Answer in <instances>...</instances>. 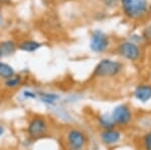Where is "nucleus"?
Here are the masks:
<instances>
[{
    "label": "nucleus",
    "mask_w": 151,
    "mask_h": 150,
    "mask_svg": "<svg viewBox=\"0 0 151 150\" xmlns=\"http://www.w3.org/2000/svg\"><path fill=\"white\" fill-rule=\"evenodd\" d=\"M144 143H145V147L147 150H151V133L147 135L144 139Z\"/></svg>",
    "instance_id": "16"
},
{
    "label": "nucleus",
    "mask_w": 151,
    "mask_h": 150,
    "mask_svg": "<svg viewBox=\"0 0 151 150\" xmlns=\"http://www.w3.org/2000/svg\"><path fill=\"white\" fill-rule=\"evenodd\" d=\"M124 13L131 18L142 16L147 9L145 0H121Z\"/></svg>",
    "instance_id": "1"
},
{
    "label": "nucleus",
    "mask_w": 151,
    "mask_h": 150,
    "mask_svg": "<svg viewBox=\"0 0 151 150\" xmlns=\"http://www.w3.org/2000/svg\"><path fill=\"white\" fill-rule=\"evenodd\" d=\"M13 76H15V72H14L13 67L5 64V62H0V78L6 81V80L12 78Z\"/></svg>",
    "instance_id": "12"
},
{
    "label": "nucleus",
    "mask_w": 151,
    "mask_h": 150,
    "mask_svg": "<svg viewBox=\"0 0 151 150\" xmlns=\"http://www.w3.org/2000/svg\"><path fill=\"white\" fill-rule=\"evenodd\" d=\"M108 45L109 40L107 35L100 30L95 31L93 35H92L91 43H90L92 50H94L95 52H102L108 47Z\"/></svg>",
    "instance_id": "5"
},
{
    "label": "nucleus",
    "mask_w": 151,
    "mask_h": 150,
    "mask_svg": "<svg viewBox=\"0 0 151 150\" xmlns=\"http://www.w3.org/2000/svg\"><path fill=\"white\" fill-rule=\"evenodd\" d=\"M120 138H121L120 132L114 129H106L101 134L102 141L107 145H113L117 143L120 140Z\"/></svg>",
    "instance_id": "8"
},
{
    "label": "nucleus",
    "mask_w": 151,
    "mask_h": 150,
    "mask_svg": "<svg viewBox=\"0 0 151 150\" xmlns=\"http://www.w3.org/2000/svg\"><path fill=\"white\" fill-rule=\"evenodd\" d=\"M9 0H0V3H5V2H8Z\"/></svg>",
    "instance_id": "20"
},
{
    "label": "nucleus",
    "mask_w": 151,
    "mask_h": 150,
    "mask_svg": "<svg viewBox=\"0 0 151 150\" xmlns=\"http://www.w3.org/2000/svg\"><path fill=\"white\" fill-rule=\"evenodd\" d=\"M1 57H2V54H1V50H0V60H1Z\"/></svg>",
    "instance_id": "21"
},
{
    "label": "nucleus",
    "mask_w": 151,
    "mask_h": 150,
    "mask_svg": "<svg viewBox=\"0 0 151 150\" xmlns=\"http://www.w3.org/2000/svg\"><path fill=\"white\" fill-rule=\"evenodd\" d=\"M3 133H4V128H3V126H2L1 124H0V137L3 135Z\"/></svg>",
    "instance_id": "19"
},
{
    "label": "nucleus",
    "mask_w": 151,
    "mask_h": 150,
    "mask_svg": "<svg viewBox=\"0 0 151 150\" xmlns=\"http://www.w3.org/2000/svg\"><path fill=\"white\" fill-rule=\"evenodd\" d=\"M21 82H22V79H21V77L13 76L12 78L6 80V81H5V86L7 87V88L15 89V88H17L18 86H20Z\"/></svg>",
    "instance_id": "15"
},
{
    "label": "nucleus",
    "mask_w": 151,
    "mask_h": 150,
    "mask_svg": "<svg viewBox=\"0 0 151 150\" xmlns=\"http://www.w3.org/2000/svg\"><path fill=\"white\" fill-rule=\"evenodd\" d=\"M16 44L12 40H5L0 43V50H1L2 57L4 55H11L15 52Z\"/></svg>",
    "instance_id": "11"
},
{
    "label": "nucleus",
    "mask_w": 151,
    "mask_h": 150,
    "mask_svg": "<svg viewBox=\"0 0 151 150\" xmlns=\"http://www.w3.org/2000/svg\"><path fill=\"white\" fill-rule=\"evenodd\" d=\"M111 117L115 124H120V125L127 124L129 121L131 120L130 109L126 105L117 106V107L114 109Z\"/></svg>",
    "instance_id": "6"
},
{
    "label": "nucleus",
    "mask_w": 151,
    "mask_h": 150,
    "mask_svg": "<svg viewBox=\"0 0 151 150\" xmlns=\"http://www.w3.org/2000/svg\"><path fill=\"white\" fill-rule=\"evenodd\" d=\"M67 140L70 149L74 150H81L86 145L87 142L86 136H85L84 133L77 129H73L69 131L67 135Z\"/></svg>",
    "instance_id": "4"
},
{
    "label": "nucleus",
    "mask_w": 151,
    "mask_h": 150,
    "mask_svg": "<svg viewBox=\"0 0 151 150\" xmlns=\"http://www.w3.org/2000/svg\"><path fill=\"white\" fill-rule=\"evenodd\" d=\"M103 1L105 2V4L108 6H114L117 4V1L118 0H103Z\"/></svg>",
    "instance_id": "18"
},
{
    "label": "nucleus",
    "mask_w": 151,
    "mask_h": 150,
    "mask_svg": "<svg viewBox=\"0 0 151 150\" xmlns=\"http://www.w3.org/2000/svg\"><path fill=\"white\" fill-rule=\"evenodd\" d=\"M41 47V43L35 42V40H24L18 45L21 50L26 52H36Z\"/></svg>",
    "instance_id": "10"
},
{
    "label": "nucleus",
    "mask_w": 151,
    "mask_h": 150,
    "mask_svg": "<svg viewBox=\"0 0 151 150\" xmlns=\"http://www.w3.org/2000/svg\"><path fill=\"white\" fill-rule=\"evenodd\" d=\"M23 96L26 99H36V94L30 91H24Z\"/></svg>",
    "instance_id": "17"
},
{
    "label": "nucleus",
    "mask_w": 151,
    "mask_h": 150,
    "mask_svg": "<svg viewBox=\"0 0 151 150\" xmlns=\"http://www.w3.org/2000/svg\"><path fill=\"white\" fill-rule=\"evenodd\" d=\"M99 122L101 124V126L106 129H113V127L115 126V123H114L113 119H112L111 116L108 115H103L99 118Z\"/></svg>",
    "instance_id": "14"
},
{
    "label": "nucleus",
    "mask_w": 151,
    "mask_h": 150,
    "mask_svg": "<svg viewBox=\"0 0 151 150\" xmlns=\"http://www.w3.org/2000/svg\"><path fill=\"white\" fill-rule=\"evenodd\" d=\"M48 130V124L43 117H33L29 121L27 133L31 138H40L43 136Z\"/></svg>",
    "instance_id": "3"
},
{
    "label": "nucleus",
    "mask_w": 151,
    "mask_h": 150,
    "mask_svg": "<svg viewBox=\"0 0 151 150\" xmlns=\"http://www.w3.org/2000/svg\"><path fill=\"white\" fill-rule=\"evenodd\" d=\"M119 52L121 54V55H123L124 57L130 60H137L140 55L139 48L132 42H124L122 44H120Z\"/></svg>",
    "instance_id": "7"
},
{
    "label": "nucleus",
    "mask_w": 151,
    "mask_h": 150,
    "mask_svg": "<svg viewBox=\"0 0 151 150\" xmlns=\"http://www.w3.org/2000/svg\"><path fill=\"white\" fill-rule=\"evenodd\" d=\"M40 101L47 105H53L57 103V101L60 99V96L57 94H50V93H42L40 94Z\"/></svg>",
    "instance_id": "13"
},
{
    "label": "nucleus",
    "mask_w": 151,
    "mask_h": 150,
    "mask_svg": "<svg viewBox=\"0 0 151 150\" xmlns=\"http://www.w3.org/2000/svg\"><path fill=\"white\" fill-rule=\"evenodd\" d=\"M134 95H135L136 99L141 102H147L148 100L151 99V87L147 86V85H142V86L137 87Z\"/></svg>",
    "instance_id": "9"
},
{
    "label": "nucleus",
    "mask_w": 151,
    "mask_h": 150,
    "mask_svg": "<svg viewBox=\"0 0 151 150\" xmlns=\"http://www.w3.org/2000/svg\"><path fill=\"white\" fill-rule=\"evenodd\" d=\"M122 70V65L112 60H103L97 65L95 75L97 77H113L118 75Z\"/></svg>",
    "instance_id": "2"
}]
</instances>
